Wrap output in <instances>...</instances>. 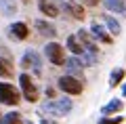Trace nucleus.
<instances>
[{
  "mask_svg": "<svg viewBox=\"0 0 126 124\" xmlns=\"http://www.w3.org/2000/svg\"><path fill=\"white\" fill-rule=\"evenodd\" d=\"M19 90H21V97L27 103H38L40 101V86H38L36 78L30 71H21L19 74Z\"/></svg>",
  "mask_w": 126,
  "mask_h": 124,
  "instance_id": "nucleus-1",
  "label": "nucleus"
},
{
  "mask_svg": "<svg viewBox=\"0 0 126 124\" xmlns=\"http://www.w3.org/2000/svg\"><path fill=\"white\" fill-rule=\"evenodd\" d=\"M57 89L61 90L63 95H67V97H78V95L84 93V84H82V80L76 78V76H59L57 78Z\"/></svg>",
  "mask_w": 126,
  "mask_h": 124,
  "instance_id": "nucleus-2",
  "label": "nucleus"
},
{
  "mask_svg": "<svg viewBox=\"0 0 126 124\" xmlns=\"http://www.w3.org/2000/svg\"><path fill=\"white\" fill-rule=\"evenodd\" d=\"M21 99H23L21 90H19L15 84H11V82H6V80L0 82V103H2V105L17 107L19 103H21Z\"/></svg>",
  "mask_w": 126,
  "mask_h": 124,
  "instance_id": "nucleus-3",
  "label": "nucleus"
},
{
  "mask_svg": "<svg viewBox=\"0 0 126 124\" xmlns=\"http://www.w3.org/2000/svg\"><path fill=\"white\" fill-rule=\"evenodd\" d=\"M44 57L48 63H53V65H65V61H67V57H65V51L63 49L61 42H55V40H50V42H46L44 44Z\"/></svg>",
  "mask_w": 126,
  "mask_h": 124,
  "instance_id": "nucleus-4",
  "label": "nucleus"
},
{
  "mask_svg": "<svg viewBox=\"0 0 126 124\" xmlns=\"http://www.w3.org/2000/svg\"><path fill=\"white\" fill-rule=\"evenodd\" d=\"M19 67L23 71H34V74H40L42 71V57L38 55V51L34 49H27L23 53L21 61H19Z\"/></svg>",
  "mask_w": 126,
  "mask_h": 124,
  "instance_id": "nucleus-5",
  "label": "nucleus"
},
{
  "mask_svg": "<svg viewBox=\"0 0 126 124\" xmlns=\"http://www.w3.org/2000/svg\"><path fill=\"white\" fill-rule=\"evenodd\" d=\"M57 2H59V9L69 19H76V21H84L86 19V9L78 0H57Z\"/></svg>",
  "mask_w": 126,
  "mask_h": 124,
  "instance_id": "nucleus-6",
  "label": "nucleus"
},
{
  "mask_svg": "<svg viewBox=\"0 0 126 124\" xmlns=\"http://www.w3.org/2000/svg\"><path fill=\"white\" fill-rule=\"evenodd\" d=\"M74 103L69 97H59V99H53L44 105V111L46 114H53V116H67L72 111Z\"/></svg>",
  "mask_w": 126,
  "mask_h": 124,
  "instance_id": "nucleus-7",
  "label": "nucleus"
},
{
  "mask_svg": "<svg viewBox=\"0 0 126 124\" xmlns=\"http://www.w3.org/2000/svg\"><path fill=\"white\" fill-rule=\"evenodd\" d=\"M15 76V57L6 46H0V78H13Z\"/></svg>",
  "mask_w": 126,
  "mask_h": 124,
  "instance_id": "nucleus-8",
  "label": "nucleus"
},
{
  "mask_svg": "<svg viewBox=\"0 0 126 124\" xmlns=\"http://www.w3.org/2000/svg\"><path fill=\"white\" fill-rule=\"evenodd\" d=\"M6 38L13 42H25L30 38V25L25 21H13L6 27Z\"/></svg>",
  "mask_w": 126,
  "mask_h": 124,
  "instance_id": "nucleus-9",
  "label": "nucleus"
},
{
  "mask_svg": "<svg viewBox=\"0 0 126 124\" xmlns=\"http://www.w3.org/2000/svg\"><path fill=\"white\" fill-rule=\"evenodd\" d=\"M88 32H90V36H93L97 42H101V44H113V36L109 34V30H107L105 25H101V23L93 21Z\"/></svg>",
  "mask_w": 126,
  "mask_h": 124,
  "instance_id": "nucleus-10",
  "label": "nucleus"
},
{
  "mask_svg": "<svg viewBox=\"0 0 126 124\" xmlns=\"http://www.w3.org/2000/svg\"><path fill=\"white\" fill-rule=\"evenodd\" d=\"M38 11H40V15L46 17V19H57L59 13H61L57 0H38Z\"/></svg>",
  "mask_w": 126,
  "mask_h": 124,
  "instance_id": "nucleus-11",
  "label": "nucleus"
},
{
  "mask_svg": "<svg viewBox=\"0 0 126 124\" xmlns=\"http://www.w3.org/2000/svg\"><path fill=\"white\" fill-rule=\"evenodd\" d=\"M34 27H36V32L40 36H44V38H55V36H57V27L50 23V19H36V21H34Z\"/></svg>",
  "mask_w": 126,
  "mask_h": 124,
  "instance_id": "nucleus-12",
  "label": "nucleus"
},
{
  "mask_svg": "<svg viewBox=\"0 0 126 124\" xmlns=\"http://www.w3.org/2000/svg\"><path fill=\"white\" fill-rule=\"evenodd\" d=\"M107 13L113 15H126V0H101Z\"/></svg>",
  "mask_w": 126,
  "mask_h": 124,
  "instance_id": "nucleus-13",
  "label": "nucleus"
},
{
  "mask_svg": "<svg viewBox=\"0 0 126 124\" xmlns=\"http://www.w3.org/2000/svg\"><path fill=\"white\" fill-rule=\"evenodd\" d=\"M65 49H67V51H72V55H76V57H82V55H84V44H82V40L78 38V34L67 36Z\"/></svg>",
  "mask_w": 126,
  "mask_h": 124,
  "instance_id": "nucleus-14",
  "label": "nucleus"
},
{
  "mask_svg": "<svg viewBox=\"0 0 126 124\" xmlns=\"http://www.w3.org/2000/svg\"><path fill=\"white\" fill-rule=\"evenodd\" d=\"M65 65H67V74L69 76H80V80H82V67H84V63H82V59L80 57H76V55H74V57H69L67 61H65Z\"/></svg>",
  "mask_w": 126,
  "mask_h": 124,
  "instance_id": "nucleus-15",
  "label": "nucleus"
},
{
  "mask_svg": "<svg viewBox=\"0 0 126 124\" xmlns=\"http://www.w3.org/2000/svg\"><path fill=\"white\" fill-rule=\"evenodd\" d=\"M122 109H124V101H122V99H111L107 105L101 107V114H103V116H111V114H116V116H118Z\"/></svg>",
  "mask_w": 126,
  "mask_h": 124,
  "instance_id": "nucleus-16",
  "label": "nucleus"
},
{
  "mask_svg": "<svg viewBox=\"0 0 126 124\" xmlns=\"http://www.w3.org/2000/svg\"><path fill=\"white\" fill-rule=\"evenodd\" d=\"M103 21H105V27L109 30V34H111L113 38L122 34V25H120V21H118L116 17H111V13H109V15H105V17H103Z\"/></svg>",
  "mask_w": 126,
  "mask_h": 124,
  "instance_id": "nucleus-17",
  "label": "nucleus"
},
{
  "mask_svg": "<svg viewBox=\"0 0 126 124\" xmlns=\"http://www.w3.org/2000/svg\"><path fill=\"white\" fill-rule=\"evenodd\" d=\"M19 11V4L15 0H0V13L6 15V17H15Z\"/></svg>",
  "mask_w": 126,
  "mask_h": 124,
  "instance_id": "nucleus-18",
  "label": "nucleus"
},
{
  "mask_svg": "<svg viewBox=\"0 0 126 124\" xmlns=\"http://www.w3.org/2000/svg\"><path fill=\"white\" fill-rule=\"evenodd\" d=\"M126 80V71H124V67H116V70L109 74V86H122V82Z\"/></svg>",
  "mask_w": 126,
  "mask_h": 124,
  "instance_id": "nucleus-19",
  "label": "nucleus"
},
{
  "mask_svg": "<svg viewBox=\"0 0 126 124\" xmlns=\"http://www.w3.org/2000/svg\"><path fill=\"white\" fill-rule=\"evenodd\" d=\"M0 124H25V122H23V116L19 111H9L6 116H2Z\"/></svg>",
  "mask_w": 126,
  "mask_h": 124,
  "instance_id": "nucleus-20",
  "label": "nucleus"
},
{
  "mask_svg": "<svg viewBox=\"0 0 126 124\" xmlns=\"http://www.w3.org/2000/svg\"><path fill=\"white\" fill-rule=\"evenodd\" d=\"M122 122H124V116L118 114V116H107V118H101L97 124H122Z\"/></svg>",
  "mask_w": 126,
  "mask_h": 124,
  "instance_id": "nucleus-21",
  "label": "nucleus"
},
{
  "mask_svg": "<svg viewBox=\"0 0 126 124\" xmlns=\"http://www.w3.org/2000/svg\"><path fill=\"white\" fill-rule=\"evenodd\" d=\"M84 9H94V6H99L101 4V0H78Z\"/></svg>",
  "mask_w": 126,
  "mask_h": 124,
  "instance_id": "nucleus-22",
  "label": "nucleus"
},
{
  "mask_svg": "<svg viewBox=\"0 0 126 124\" xmlns=\"http://www.w3.org/2000/svg\"><path fill=\"white\" fill-rule=\"evenodd\" d=\"M40 124H59V122H57V120H53V118H42Z\"/></svg>",
  "mask_w": 126,
  "mask_h": 124,
  "instance_id": "nucleus-23",
  "label": "nucleus"
},
{
  "mask_svg": "<svg viewBox=\"0 0 126 124\" xmlns=\"http://www.w3.org/2000/svg\"><path fill=\"white\" fill-rule=\"evenodd\" d=\"M122 95H124V97H126V80H124V82H122Z\"/></svg>",
  "mask_w": 126,
  "mask_h": 124,
  "instance_id": "nucleus-24",
  "label": "nucleus"
},
{
  "mask_svg": "<svg viewBox=\"0 0 126 124\" xmlns=\"http://www.w3.org/2000/svg\"><path fill=\"white\" fill-rule=\"evenodd\" d=\"M19 2H23V4H30V2H32V0H19Z\"/></svg>",
  "mask_w": 126,
  "mask_h": 124,
  "instance_id": "nucleus-25",
  "label": "nucleus"
},
{
  "mask_svg": "<svg viewBox=\"0 0 126 124\" xmlns=\"http://www.w3.org/2000/svg\"><path fill=\"white\" fill-rule=\"evenodd\" d=\"M0 122H2V111H0Z\"/></svg>",
  "mask_w": 126,
  "mask_h": 124,
  "instance_id": "nucleus-26",
  "label": "nucleus"
},
{
  "mask_svg": "<svg viewBox=\"0 0 126 124\" xmlns=\"http://www.w3.org/2000/svg\"><path fill=\"white\" fill-rule=\"evenodd\" d=\"M25 124H34V122H25Z\"/></svg>",
  "mask_w": 126,
  "mask_h": 124,
  "instance_id": "nucleus-27",
  "label": "nucleus"
}]
</instances>
